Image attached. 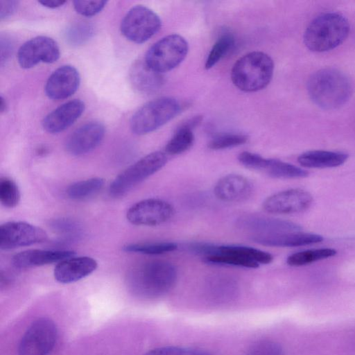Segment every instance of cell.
<instances>
[{
	"label": "cell",
	"instance_id": "7c38bea8",
	"mask_svg": "<svg viewBox=\"0 0 355 355\" xmlns=\"http://www.w3.org/2000/svg\"><path fill=\"white\" fill-rule=\"evenodd\" d=\"M60 55L55 41L46 36H37L24 43L17 51V61L23 69H30L39 63H53Z\"/></svg>",
	"mask_w": 355,
	"mask_h": 355
},
{
	"label": "cell",
	"instance_id": "74e56055",
	"mask_svg": "<svg viewBox=\"0 0 355 355\" xmlns=\"http://www.w3.org/2000/svg\"><path fill=\"white\" fill-rule=\"evenodd\" d=\"M107 1H74L73 8L80 15L92 17L99 13L106 6Z\"/></svg>",
	"mask_w": 355,
	"mask_h": 355
},
{
	"label": "cell",
	"instance_id": "4dcf8cb0",
	"mask_svg": "<svg viewBox=\"0 0 355 355\" xmlns=\"http://www.w3.org/2000/svg\"><path fill=\"white\" fill-rule=\"evenodd\" d=\"M94 33V27L88 21H79L71 24L64 33L66 40L71 45H80L87 42Z\"/></svg>",
	"mask_w": 355,
	"mask_h": 355
},
{
	"label": "cell",
	"instance_id": "ac0fdd59",
	"mask_svg": "<svg viewBox=\"0 0 355 355\" xmlns=\"http://www.w3.org/2000/svg\"><path fill=\"white\" fill-rule=\"evenodd\" d=\"M97 266L92 257L73 256L58 262L53 271L54 278L62 284L75 282L89 275Z\"/></svg>",
	"mask_w": 355,
	"mask_h": 355
},
{
	"label": "cell",
	"instance_id": "7a4b0ae2",
	"mask_svg": "<svg viewBox=\"0 0 355 355\" xmlns=\"http://www.w3.org/2000/svg\"><path fill=\"white\" fill-rule=\"evenodd\" d=\"M307 91L311 101L324 110H334L345 105L352 93L348 77L334 68H324L314 72L307 82Z\"/></svg>",
	"mask_w": 355,
	"mask_h": 355
},
{
	"label": "cell",
	"instance_id": "3957f363",
	"mask_svg": "<svg viewBox=\"0 0 355 355\" xmlns=\"http://www.w3.org/2000/svg\"><path fill=\"white\" fill-rule=\"evenodd\" d=\"M349 33V24L340 13L329 12L315 17L307 26L304 42L311 51L324 52L341 44Z\"/></svg>",
	"mask_w": 355,
	"mask_h": 355
},
{
	"label": "cell",
	"instance_id": "5bb4252c",
	"mask_svg": "<svg viewBox=\"0 0 355 355\" xmlns=\"http://www.w3.org/2000/svg\"><path fill=\"white\" fill-rule=\"evenodd\" d=\"M105 126L98 121H90L80 126L67 138L66 150L72 155H82L95 149L102 141Z\"/></svg>",
	"mask_w": 355,
	"mask_h": 355
},
{
	"label": "cell",
	"instance_id": "60d3db41",
	"mask_svg": "<svg viewBox=\"0 0 355 355\" xmlns=\"http://www.w3.org/2000/svg\"><path fill=\"white\" fill-rule=\"evenodd\" d=\"M13 42L11 38L7 35L1 37V64L6 62L12 55L13 51Z\"/></svg>",
	"mask_w": 355,
	"mask_h": 355
},
{
	"label": "cell",
	"instance_id": "836d02e7",
	"mask_svg": "<svg viewBox=\"0 0 355 355\" xmlns=\"http://www.w3.org/2000/svg\"><path fill=\"white\" fill-rule=\"evenodd\" d=\"M248 137L243 134L225 133L213 138L208 147L212 150H223L243 145L247 142Z\"/></svg>",
	"mask_w": 355,
	"mask_h": 355
},
{
	"label": "cell",
	"instance_id": "e0dca14e",
	"mask_svg": "<svg viewBox=\"0 0 355 355\" xmlns=\"http://www.w3.org/2000/svg\"><path fill=\"white\" fill-rule=\"evenodd\" d=\"M84 110L85 103L81 100L69 101L49 112L42 121V127L51 134L62 132L71 126Z\"/></svg>",
	"mask_w": 355,
	"mask_h": 355
},
{
	"label": "cell",
	"instance_id": "cb8c5ba5",
	"mask_svg": "<svg viewBox=\"0 0 355 355\" xmlns=\"http://www.w3.org/2000/svg\"><path fill=\"white\" fill-rule=\"evenodd\" d=\"M217 252H227L239 255L259 264H268L272 262V256L263 250L252 247L237 245H216L209 243L206 257Z\"/></svg>",
	"mask_w": 355,
	"mask_h": 355
},
{
	"label": "cell",
	"instance_id": "ffe728a7",
	"mask_svg": "<svg viewBox=\"0 0 355 355\" xmlns=\"http://www.w3.org/2000/svg\"><path fill=\"white\" fill-rule=\"evenodd\" d=\"M76 252L68 250L31 249L14 255L12 263L18 269H27L37 266L60 262L73 257Z\"/></svg>",
	"mask_w": 355,
	"mask_h": 355
},
{
	"label": "cell",
	"instance_id": "9c48e42d",
	"mask_svg": "<svg viewBox=\"0 0 355 355\" xmlns=\"http://www.w3.org/2000/svg\"><path fill=\"white\" fill-rule=\"evenodd\" d=\"M58 337L55 324L46 318L31 323L23 335L18 347L19 355H49Z\"/></svg>",
	"mask_w": 355,
	"mask_h": 355
},
{
	"label": "cell",
	"instance_id": "d6986e66",
	"mask_svg": "<svg viewBox=\"0 0 355 355\" xmlns=\"http://www.w3.org/2000/svg\"><path fill=\"white\" fill-rule=\"evenodd\" d=\"M215 196L228 202H241L248 199L253 192L252 182L239 174H229L221 178L214 189Z\"/></svg>",
	"mask_w": 355,
	"mask_h": 355
},
{
	"label": "cell",
	"instance_id": "d590c367",
	"mask_svg": "<svg viewBox=\"0 0 355 355\" xmlns=\"http://www.w3.org/2000/svg\"><path fill=\"white\" fill-rule=\"evenodd\" d=\"M245 355H284V352L279 343L263 340L251 345Z\"/></svg>",
	"mask_w": 355,
	"mask_h": 355
},
{
	"label": "cell",
	"instance_id": "4316f807",
	"mask_svg": "<svg viewBox=\"0 0 355 355\" xmlns=\"http://www.w3.org/2000/svg\"><path fill=\"white\" fill-rule=\"evenodd\" d=\"M194 142L192 128L182 124L178 128L165 147L166 155H175L188 150Z\"/></svg>",
	"mask_w": 355,
	"mask_h": 355
},
{
	"label": "cell",
	"instance_id": "1f68e13d",
	"mask_svg": "<svg viewBox=\"0 0 355 355\" xmlns=\"http://www.w3.org/2000/svg\"><path fill=\"white\" fill-rule=\"evenodd\" d=\"M206 263L218 265L233 266L248 268H256L259 264L236 254L227 252H217L205 257Z\"/></svg>",
	"mask_w": 355,
	"mask_h": 355
},
{
	"label": "cell",
	"instance_id": "2e32d148",
	"mask_svg": "<svg viewBox=\"0 0 355 355\" xmlns=\"http://www.w3.org/2000/svg\"><path fill=\"white\" fill-rule=\"evenodd\" d=\"M236 226L254 234H273L302 232V227L293 221L257 215H245L236 222Z\"/></svg>",
	"mask_w": 355,
	"mask_h": 355
},
{
	"label": "cell",
	"instance_id": "7bdbcfd3",
	"mask_svg": "<svg viewBox=\"0 0 355 355\" xmlns=\"http://www.w3.org/2000/svg\"><path fill=\"white\" fill-rule=\"evenodd\" d=\"M1 103H0V111L1 113L6 112L7 110V103L5 98L1 96Z\"/></svg>",
	"mask_w": 355,
	"mask_h": 355
},
{
	"label": "cell",
	"instance_id": "30bf717a",
	"mask_svg": "<svg viewBox=\"0 0 355 355\" xmlns=\"http://www.w3.org/2000/svg\"><path fill=\"white\" fill-rule=\"evenodd\" d=\"M173 214L174 209L168 202L148 198L132 205L126 213V218L135 225L157 226L168 222Z\"/></svg>",
	"mask_w": 355,
	"mask_h": 355
},
{
	"label": "cell",
	"instance_id": "d6a6232c",
	"mask_svg": "<svg viewBox=\"0 0 355 355\" xmlns=\"http://www.w3.org/2000/svg\"><path fill=\"white\" fill-rule=\"evenodd\" d=\"M20 200V192L17 184L12 179L2 177L0 179V201L6 207L13 208Z\"/></svg>",
	"mask_w": 355,
	"mask_h": 355
},
{
	"label": "cell",
	"instance_id": "484cf974",
	"mask_svg": "<svg viewBox=\"0 0 355 355\" xmlns=\"http://www.w3.org/2000/svg\"><path fill=\"white\" fill-rule=\"evenodd\" d=\"M103 185V178H92L71 184L67 189V194L72 200H82L98 193Z\"/></svg>",
	"mask_w": 355,
	"mask_h": 355
},
{
	"label": "cell",
	"instance_id": "9a60e30c",
	"mask_svg": "<svg viewBox=\"0 0 355 355\" xmlns=\"http://www.w3.org/2000/svg\"><path fill=\"white\" fill-rule=\"evenodd\" d=\"M80 77L78 70L71 65H63L49 77L44 91L53 100H62L73 95L78 89Z\"/></svg>",
	"mask_w": 355,
	"mask_h": 355
},
{
	"label": "cell",
	"instance_id": "52a82bcc",
	"mask_svg": "<svg viewBox=\"0 0 355 355\" xmlns=\"http://www.w3.org/2000/svg\"><path fill=\"white\" fill-rule=\"evenodd\" d=\"M189 51L187 41L178 34L168 35L152 45L144 62L153 71L162 74L178 67Z\"/></svg>",
	"mask_w": 355,
	"mask_h": 355
},
{
	"label": "cell",
	"instance_id": "603a6c76",
	"mask_svg": "<svg viewBox=\"0 0 355 355\" xmlns=\"http://www.w3.org/2000/svg\"><path fill=\"white\" fill-rule=\"evenodd\" d=\"M348 154L329 150H309L302 153L297 158L300 164L306 168H334L343 164L348 159Z\"/></svg>",
	"mask_w": 355,
	"mask_h": 355
},
{
	"label": "cell",
	"instance_id": "b9f144b4",
	"mask_svg": "<svg viewBox=\"0 0 355 355\" xmlns=\"http://www.w3.org/2000/svg\"><path fill=\"white\" fill-rule=\"evenodd\" d=\"M41 5L49 8H57L64 5L66 1L60 0H40Z\"/></svg>",
	"mask_w": 355,
	"mask_h": 355
},
{
	"label": "cell",
	"instance_id": "83f0119b",
	"mask_svg": "<svg viewBox=\"0 0 355 355\" xmlns=\"http://www.w3.org/2000/svg\"><path fill=\"white\" fill-rule=\"evenodd\" d=\"M336 253L333 248L307 250L291 254L286 262L291 266H302L334 257Z\"/></svg>",
	"mask_w": 355,
	"mask_h": 355
},
{
	"label": "cell",
	"instance_id": "e575fe53",
	"mask_svg": "<svg viewBox=\"0 0 355 355\" xmlns=\"http://www.w3.org/2000/svg\"><path fill=\"white\" fill-rule=\"evenodd\" d=\"M53 230L58 233L64 239H73L79 236L81 227L76 221L69 218H57L51 223Z\"/></svg>",
	"mask_w": 355,
	"mask_h": 355
},
{
	"label": "cell",
	"instance_id": "d4e9b609",
	"mask_svg": "<svg viewBox=\"0 0 355 355\" xmlns=\"http://www.w3.org/2000/svg\"><path fill=\"white\" fill-rule=\"evenodd\" d=\"M263 172L281 179L303 178L309 175L306 170L277 159H267Z\"/></svg>",
	"mask_w": 355,
	"mask_h": 355
},
{
	"label": "cell",
	"instance_id": "5b68a950",
	"mask_svg": "<svg viewBox=\"0 0 355 355\" xmlns=\"http://www.w3.org/2000/svg\"><path fill=\"white\" fill-rule=\"evenodd\" d=\"M181 110L178 101L171 97H160L152 100L139 108L130 119V128L133 133L144 135L159 128L173 118Z\"/></svg>",
	"mask_w": 355,
	"mask_h": 355
},
{
	"label": "cell",
	"instance_id": "ab89813d",
	"mask_svg": "<svg viewBox=\"0 0 355 355\" xmlns=\"http://www.w3.org/2000/svg\"><path fill=\"white\" fill-rule=\"evenodd\" d=\"M19 2L15 0H0V18L4 19L12 16L17 10Z\"/></svg>",
	"mask_w": 355,
	"mask_h": 355
},
{
	"label": "cell",
	"instance_id": "7402d4cb",
	"mask_svg": "<svg viewBox=\"0 0 355 355\" xmlns=\"http://www.w3.org/2000/svg\"><path fill=\"white\" fill-rule=\"evenodd\" d=\"M130 79L138 92L150 94L159 89L163 84V77L147 66L145 62H137L131 67Z\"/></svg>",
	"mask_w": 355,
	"mask_h": 355
},
{
	"label": "cell",
	"instance_id": "8d00e7d4",
	"mask_svg": "<svg viewBox=\"0 0 355 355\" xmlns=\"http://www.w3.org/2000/svg\"><path fill=\"white\" fill-rule=\"evenodd\" d=\"M144 355H213L212 354L193 348L166 346L155 348Z\"/></svg>",
	"mask_w": 355,
	"mask_h": 355
},
{
	"label": "cell",
	"instance_id": "4fadbf2b",
	"mask_svg": "<svg viewBox=\"0 0 355 355\" xmlns=\"http://www.w3.org/2000/svg\"><path fill=\"white\" fill-rule=\"evenodd\" d=\"M313 201V196L309 191L302 189H290L268 197L263 202V209L271 214L300 213L308 209Z\"/></svg>",
	"mask_w": 355,
	"mask_h": 355
},
{
	"label": "cell",
	"instance_id": "f35d334b",
	"mask_svg": "<svg viewBox=\"0 0 355 355\" xmlns=\"http://www.w3.org/2000/svg\"><path fill=\"white\" fill-rule=\"evenodd\" d=\"M238 159L245 168L261 172H263L267 160L258 154L248 151L241 153Z\"/></svg>",
	"mask_w": 355,
	"mask_h": 355
},
{
	"label": "cell",
	"instance_id": "277c9868",
	"mask_svg": "<svg viewBox=\"0 0 355 355\" xmlns=\"http://www.w3.org/2000/svg\"><path fill=\"white\" fill-rule=\"evenodd\" d=\"M273 73L274 62L270 56L256 51L236 60L231 71V79L241 91L257 92L270 83Z\"/></svg>",
	"mask_w": 355,
	"mask_h": 355
},
{
	"label": "cell",
	"instance_id": "8992f818",
	"mask_svg": "<svg viewBox=\"0 0 355 355\" xmlns=\"http://www.w3.org/2000/svg\"><path fill=\"white\" fill-rule=\"evenodd\" d=\"M165 152L155 151L141 158L117 175L109 188L110 195L118 198L160 170L167 162Z\"/></svg>",
	"mask_w": 355,
	"mask_h": 355
},
{
	"label": "cell",
	"instance_id": "8fae6325",
	"mask_svg": "<svg viewBox=\"0 0 355 355\" xmlns=\"http://www.w3.org/2000/svg\"><path fill=\"white\" fill-rule=\"evenodd\" d=\"M46 232L42 228L22 221L8 222L0 227V248L8 250L44 242Z\"/></svg>",
	"mask_w": 355,
	"mask_h": 355
},
{
	"label": "cell",
	"instance_id": "ba28073f",
	"mask_svg": "<svg viewBox=\"0 0 355 355\" xmlns=\"http://www.w3.org/2000/svg\"><path fill=\"white\" fill-rule=\"evenodd\" d=\"M159 17L149 8L137 5L131 8L121 23V32L128 40L142 44L154 36L161 28Z\"/></svg>",
	"mask_w": 355,
	"mask_h": 355
},
{
	"label": "cell",
	"instance_id": "f546056e",
	"mask_svg": "<svg viewBox=\"0 0 355 355\" xmlns=\"http://www.w3.org/2000/svg\"><path fill=\"white\" fill-rule=\"evenodd\" d=\"M234 39L230 33L221 35L211 49L205 61V67L209 69L215 66L230 50Z\"/></svg>",
	"mask_w": 355,
	"mask_h": 355
},
{
	"label": "cell",
	"instance_id": "f1b7e54d",
	"mask_svg": "<svg viewBox=\"0 0 355 355\" xmlns=\"http://www.w3.org/2000/svg\"><path fill=\"white\" fill-rule=\"evenodd\" d=\"M178 245L172 242L139 243L127 244L123 247L126 252L157 255L175 250Z\"/></svg>",
	"mask_w": 355,
	"mask_h": 355
},
{
	"label": "cell",
	"instance_id": "44dd1931",
	"mask_svg": "<svg viewBox=\"0 0 355 355\" xmlns=\"http://www.w3.org/2000/svg\"><path fill=\"white\" fill-rule=\"evenodd\" d=\"M251 239L263 245L293 248L320 243L323 241V237L316 234L297 232L273 234H254Z\"/></svg>",
	"mask_w": 355,
	"mask_h": 355
},
{
	"label": "cell",
	"instance_id": "6da1fadb",
	"mask_svg": "<svg viewBox=\"0 0 355 355\" xmlns=\"http://www.w3.org/2000/svg\"><path fill=\"white\" fill-rule=\"evenodd\" d=\"M178 273L174 265L163 260H152L132 267L126 284L135 295L155 299L168 293L175 286Z\"/></svg>",
	"mask_w": 355,
	"mask_h": 355
}]
</instances>
